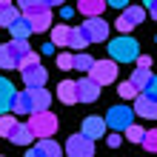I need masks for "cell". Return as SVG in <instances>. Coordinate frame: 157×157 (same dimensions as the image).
<instances>
[{"instance_id": "obj_1", "label": "cell", "mask_w": 157, "mask_h": 157, "mask_svg": "<svg viewBox=\"0 0 157 157\" xmlns=\"http://www.w3.org/2000/svg\"><path fill=\"white\" fill-rule=\"evenodd\" d=\"M29 43H26V37H12V43H3L0 46V69H20L23 57L29 54Z\"/></svg>"}, {"instance_id": "obj_2", "label": "cell", "mask_w": 157, "mask_h": 157, "mask_svg": "<svg viewBox=\"0 0 157 157\" xmlns=\"http://www.w3.org/2000/svg\"><path fill=\"white\" fill-rule=\"evenodd\" d=\"M137 54H140V43L134 37H128V34H117L109 43V57H114L117 63H132V60H137Z\"/></svg>"}, {"instance_id": "obj_3", "label": "cell", "mask_w": 157, "mask_h": 157, "mask_svg": "<svg viewBox=\"0 0 157 157\" xmlns=\"http://www.w3.org/2000/svg\"><path fill=\"white\" fill-rule=\"evenodd\" d=\"M117 60L114 57H109V60H94V66L89 69V77L91 80H97L100 86H109V83H114L117 80Z\"/></svg>"}, {"instance_id": "obj_4", "label": "cell", "mask_w": 157, "mask_h": 157, "mask_svg": "<svg viewBox=\"0 0 157 157\" xmlns=\"http://www.w3.org/2000/svg\"><path fill=\"white\" fill-rule=\"evenodd\" d=\"M29 126L34 128L37 140H40V137H52L54 132H57V117H54L49 109H46V112H34V114L29 117Z\"/></svg>"}, {"instance_id": "obj_5", "label": "cell", "mask_w": 157, "mask_h": 157, "mask_svg": "<svg viewBox=\"0 0 157 157\" xmlns=\"http://www.w3.org/2000/svg\"><path fill=\"white\" fill-rule=\"evenodd\" d=\"M106 123H109V128H114V132H126V128L134 123V109H128V106H112L109 114H106Z\"/></svg>"}, {"instance_id": "obj_6", "label": "cell", "mask_w": 157, "mask_h": 157, "mask_svg": "<svg viewBox=\"0 0 157 157\" xmlns=\"http://www.w3.org/2000/svg\"><path fill=\"white\" fill-rule=\"evenodd\" d=\"M66 154L69 157H91L94 154V140L86 134H71L69 140H66Z\"/></svg>"}, {"instance_id": "obj_7", "label": "cell", "mask_w": 157, "mask_h": 157, "mask_svg": "<svg viewBox=\"0 0 157 157\" xmlns=\"http://www.w3.org/2000/svg\"><path fill=\"white\" fill-rule=\"evenodd\" d=\"M83 32H86L89 43H106V40H109V23H106L100 14L83 20Z\"/></svg>"}, {"instance_id": "obj_8", "label": "cell", "mask_w": 157, "mask_h": 157, "mask_svg": "<svg viewBox=\"0 0 157 157\" xmlns=\"http://www.w3.org/2000/svg\"><path fill=\"white\" fill-rule=\"evenodd\" d=\"M134 114L143 117V120H157V100L149 97L146 91H140L134 97Z\"/></svg>"}, {"instance_id": "obj_9", "label": "cell", "mask_w": 157, "mask_h": 157, "mask_svg": "<svg viewBox=\"0 0 157 157\" xmlns=\"http://www.w3.org/2000/svg\"><path fill=\"white\" fill-rule=\"evenodd\" d=\"M100 97V83L91 80V77H83L77 80V103H94Z\"/></svg>"}, {"instance_id": "obj_10", "label": "cell", "mask_w": 157, "mask_h": 157, "mask_svg": "<svg viewBox=\"0 0 157 157\" xmlns=\"http://www.w3.org/2000/svg\"><path fill=\"white\" fill-rule=\"evenodd\" d=\"M23 83H26V89H34V86H46V69L40 66V63H34V66H23Z\"/></svg>"}, {"instance_id": "obj_11", "label": "cell", "mask_w": 157, "mask_h": 157, "mask_svg": "<svg viewBox=\"0 0 157 157\" xmlns=\"http://www.w3.org/2000/svg\"><path fill=\"white\" fill-rule=\"evenodd\" d=\"M63 149L54 143V137H40L37 149H29V157H60Z\"/></svg>"}, {"instance_id": "obj_12", "label": "cell", "mask_w": 157, "mask_h": 157, "mask_svg": "<svg viewBox=\"0 0 157 157\" xmlns=\"http://www.w3.org/2000/svg\"><path fill=\"white\" fill-rule=\"evenodd\" d=\"M106 128H109L106 117H86V120H83V128H80V132L86 134V137H91V140H97V137L106 134Z\"/></svg>"}, {"instance_id": "obj_13", "label": "cell", "mask_w": 157, "mask_h": 157, "mask_svg": "<svg viewBox=\"0 0 157 157\" xmlns=\"http://www.w3.org/2000/svg\"><path fill=\"white\" fill-rule=\"evenodd\" d=\"M12 114H29V112H34V106H32V94H29V89L26 91H14V97H12V109H9Z\"/></svg>"}, {"instance_id": "obj_14", "label": "cell", "mask_w": 157, "mask_h": 157, "mask_svg": "<svg viewBox=\"0 0 157 157\" xmlns=\"http://www.w3.org/2000/svg\"><path fill=\"white\" fill-rule=\"evenodd\" d=\"M34 128L29 126V123H17L14 128H12V134H9V140H12L14 146H29L32 140H34Z\"/></svg>"}, {"instance_id": "obj_15", "label": "cell", "mask_w": 157, "mask_h": 157, "mask_svg": "<svg viewBox=\"0 0 157 157\" xmlns=\"http://www.w3.org/2000/svg\"><path fill=\"white\" fill-rule=\"evenodd\" d=\"M26 17H29V26H32L34 34L52 29V9H43V12H34V14H26Z\"/></svg>"}, {"instance_id": "obj_16", "label": "cell", "mask_w": 157, "mask_h": 157, "mask_svg": "<svg viewBox=\"0 0 157 157\" xmlns=\"http://www.w3.org/2000/svg\"><path fill=\"white\" fill-rule=\"evenodd\" d=\"M106 0H77V12L83 17H97V14H103L106 12Z\"/></svg>"}, {"instance_id": "obj_17", "label": "cell", "mask_w": 157, "mask_h": 157, "mask_svg": "<svg viewBox=\"0 0 157 157\" xmlns=\"http://www.w3.org/2000/svg\"><path fill=\"white\" fill-rule=\"evenodd\" d=\"M57 100H60V103H66V106L77 103V83H75V80H60V86H57Z\"/></svg>"}, {"instance_id": "obj_18", "label": "cell", "mask_w": 157, "mask_h": 157, "mask_svg": "<svg viewBox=\"0 0 157 157\" xmlns=\"http://www.w3.org/2000/svg\"><path fill=\"white\" fill-rule=\"evenodd\" d=\"M29 94H32V106H34V112H46L49 109V103H52V94L46 91L43 86H34V89H29Z\"/></svg>"}, {"instance_id": "obj_19", "label": "cell", "mask_w": 157, "mask_h": 157, "mask_svg": "<svg viewBox=\"0 0 157 157\" xmlns=\"http://www.w3.org/2000/svg\"><path fill=\"white\" fill-rule=\"evenodd\" d=\"M12 97H14V86L6 77H0V114L12 109Z\"/></svg>"}, {"instance_id": "obj_20", "label": "cell", "mask_w": 157, "mask_h": 157, "mask_svg": "<svg viewBox=\"0 0 157 157\" xmlns=\"http://www.w3.org/2000/svg\"><path fill=\"white\" fill-rule=\"evenodd\" d=\"M71 32H75V29H71V26H54V29H52V40H54V46H71Z\"/></svg>"}, {"instance_id": "obj_21", "label": "cell", "mask_w": 157, "mask_h": 157, "mask_svg": "<svg viewBox=\"0 0 157 157\" xmlns=\"http://www.w3.org/2000/svg\"><path fill=\"white\" fill-rule=\"evenodd\" d=\"M9 32H12V37H29V34H34L32 32V26H29V17L26 14H20L17 20L9 26Z\"/></svg>"}, {"instance_id": "obj_22", "label": "cell", "mask_w": 157, "mask_h": 157, "mask_svg": "<svg viewBox=\"0 0 157 157\" xmlns=\"http://www.w3.org/2000/svg\"><path fill=\"white\" fill-rule=\"evenodd\" d=\"M23 12H20V6H12V3H6V6H0V26H12L17 17H20Z\"/></svg>"}, {"instance_id": "obj_23", "label": "cell", "mask_w": 157, "mask_h": 157, "mask_svg": "<svg viewBox=\"0 0 157 157\" xmlns=\"http://www.w3.org/2000/svg\"><path fill=\"white\" fill-rule=\"evenodd\" d=\"M123 17H126L132 26H140V23L146 20V9H143V6H126V9H123Z\"/></svg>"}, {"instance_id": "obj_24", "label": "cell", "mask_w": 157, "mask_h": 157, "mask_svg": "<svg viewBox=\"0 0 157 157\" xmlns=\"http://www.w3.org/2000/svg\"><path fill=\"white\" fill-rule=\"evenodd\" d=\"M128 80H132V83H134V86H137V89H140V91H143L146 86H149V80H151V71H149V69H146V66H137V69L132 71V77H128Z\"/></svg>"}, {"instance_id": "obj_25", "label": "cell", "mask_w": 157, "mask_h": 157, "mask_svg": "<svg viewBox=\"0 0 157 157\" xmlns=\"http://www.w3.org/2000/svg\"><path fill=\"white\" fill-rule=\"evenodd\" d=\"M17 6H20V12H23V14H34V12H43V9H49V6H46V0H17Z\"/></svg>"}, {"instance_id": "obj_26", "label": "cell", "mask_w": 157, "mask_h": 157, "mask_svg": "<svg viewBox=\"0 0 157 157\" xmlns=\"http://www.w3.org/2000/svg\"><path fill=\"white\" fill-rule=\"evenodd\" d=\"M17 126V114H12V112H3V114H0V137H9V134H12V128Z\"/></svg>"}, {"instance_id": "obj_27", "label": "cell", "mask_w": 157, "mask_h": 157, "mask_svg": "<svg viewBox=\"0 0 157 157\" xmlns=\"http://www.w3.org/2000/svg\"><path fill=\"white\" fill-rule=\"evenodd\" d=\"M117 94H120V97H126V100H134L137 94H140V89H137L132 80H123V83L117 86Z\"/></svg>"}, {"instance_id": "obj_28", "label": "cell", "mask_w": 157, "mask_h": 157, "mask_svg": "<svg viewBox=\"0 0 157 157\" xmlns=\"http://www.w3.org/2000/svg\"><path fill=\"white\" fill-rule=\"evenodd\" d=\"M91 66H94V57H89L86 52H77V54H75V69H77V71H86V75H89Z\"/></svg>"}, {"instance_id": "obj_29", "label": "cell", "mask_w": 157, "mask_h": 157, "mask_svg": "<svg viewBox=\"0 0 157 157\" xmlns=\"http://www.w3.org/2000/svg\"><path fill=\"white\" fill-rule=\"evenodd\" d=\"M86 46H89V37L83 32V26H80V29L71 32V49H86Z\"/></svg>"}, {"instance_id": "obj_30", "label": "cell", "mask_w": 157, "mask_h": 157, "mask_svg": "<svg viewBox=\"0 0 157 157\" xmlns=\"http://www.w3.org/2000/svg\"><path fill=\"white\" fill-rule=\"evenodd\" d=\"M126 137H128L132 143H143V137H146V128H143V126H134V123H132V126L126 128Z\"/></svg>"}, {"instance_id": "obj_31", "label": "cell", "mask_w": 157, "mask_h": 157, "mask_svg": "<svg viewBox=\"0 0 157 157\" xmlns=\"http://www.w3.org/2000/svg\"><path fill=\"white\" fill-rule=\"evenodd\" d=\"M57 69H63V71L75 69V54H69V52H60V54H57Z\"/></svg>"}, {"instance_id": "obj_32", "label": "cell", "mask_w": 157, "mask_h": 157, "mask_svg": "<svg viewBox=\"0 0 157 157\" xmlns=\"http://www.w3.org/2000/svg\"><path fill=\"white\" fill-rule=\"evenodd\" d=\"M143 149H146V151H157V128L146 132V137H143Z\"/></svg>"}, {"instance_id": "obj_33", "label": "cell", "mask_w": 157, "mask_h": 157, "mask_svg": "<svg viewBox=\"0 0 157 157\" xmlns=\"http://www.w3.org/2000/svg\"><path fill=\"white\" fill-rule=\"evenodd\" d=\"M114 29H117L120 34H128V32H132V29H134V26H132V23H128V20H126V17H123V14H120V17H117V20H114Z\"/></svg>"}, {"instance_id": "obj_34", "label": "cell", "mask_w": 157, "mask_h": 157, "mask_svg": "<svg viewBox=\"0 0 157 157\" xmlns=\"http://www.w3.org/2000/svg\"><path fill=\"white\" fill-rule=\"evenodd\" d=\"M34 63H40V54H37V52H29V54H26V57H23L20 69H23V66H34Z\"/></svg>"}, {"instance_id": "obj_35", "label": "cell", "mask_w": 157, "mask_h": 157, "mask_svg": "<svg viewBox=\"0 0 157 157\" xmlns=\"http://www.w3.org/2000/svg\"><path fill=\"white\" fill-rule=\"evenodd\" d=\"M143 91H146V94H149V97H154V100H157V77H154V75H151V80H149V86H146Z\"/></svg>"}, {"instance_id": "obj_36", "label": "cell", "mask_w": 157, "mask_h": 157, "mask_svg": "<svg viewBox=\"0 0 157 157\" xmlns=\"http://www.w3.org/2000/svg\"><path fill=\"white\" fill-rule=\"evenodd\" d=\"M106 143L112 146V149H117V146H120V132H117V134H109V137H106Z\"/></svg>"}, {"instance_id": "obj_37", "label": "cell", "mask_w": 157, "mask_h": 157, "mask_svg": "<svg viewBox=\"0 0 157 157\" xmlns=\"http://www.w3.org/2000/svg\"><path fill=\"white\" fill-rule=\"evenodd\" d=\"M137 66H146V69H149L151 66V57H149V54H137Z\"/></svg>"}, {"instance_id": "obj_38", "label": "cell", "mask_w": 157, "mask_h": 157, "mask_svg": "<svg viewBox=\"0 0 157 157\" xmlns=\"http://www.w3.org/2000/svg\"><path fill=\"white\" fill-rule=\"evenodd\" d=\"M106 3L112 6V9H126V6H128V0H106Z\"/></svg>"}, {"instance_id": "obj_39", "label": "cell", "mask_w": 157, "mask_h": 157, "mask_svg": "<svg viewBox=\"0 0 157 157\" xmlns=\"http://www.w3.org/2000/svg\"><path fill=\"white\" fill-rule=\"evenodd\" d=\"M54 52V40H49V43H43V54H52Z\"/></svg>"}, {"instance_id": "obj_40", "label": "cell", "mask_w": 157, "mask_h": 157, "mask_svg": "<svg viewBox=\"0 0 157 157\" xmlns=\"http://www.w3.org/2000/svg\"><path fill=\"white\" fill-rule=\"evenodd\" d=\"M46 6H49V9H57V6H63V0H46Z\"/></svg>"}, {"instance_id": "obj_41", "label": "cell", "mask_w": 157, "mask_h": 157, "mask_svg": "<svg viewBox=\"0 0 157 157\" xmlns=\"http://www.w3.org/2000/svg\"><path fill=\"white\" fill-rule=\"evenodd\" d=\"M143 6H146V9H151V6H157V0H143Z\"/></svg>"}, {"instance_id": "obj_42", "label": "cell", "mask_w": 157, "mask_h": 157, "mask_svg": "<svg viewBox=\"0 0 157 157\" xmlns=\"http://www.w3.org/2000/svg\"><path fill=\"white\" fill-rule=\"evenodd\" d=\"M149 14H151V20H157V6H151V9H149Z\"/></svg>"}, {"instance_id": "obj_43", "label": "cell", "mask_w": 157, "mask_h": 157, "mask_svg": "<svg viewBox=\"0 0 157 157\" xmlns=\"http://www.w3.org/2000/svg\"><path fill=\"white\" fill-rule=\"evenodd\" d=\"M6 3H12V0H0V6H6Z\"/></svg>"}]
</instances>
